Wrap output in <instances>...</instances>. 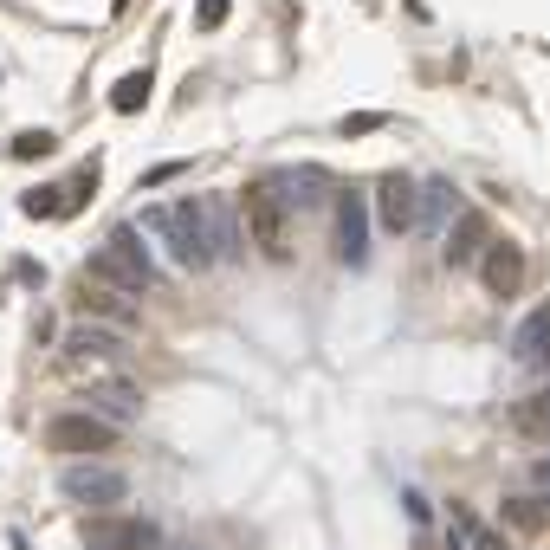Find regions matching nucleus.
<instances>
[{
    "label": "nucleus",
    "instance_id": "f257e3e1",
    "mask_svg": "<svg viewBox=\"0 0 550 550\" xmlns=\"http://www.w3.org/2000/svg\"><path fill=\"white\" fill-rule=\"evenodd\" d=\"M91 279L123 285V292H149V285H156V253H149V233H143V227H117L98 253H91Z\"/></svg>",
    "mask_w": 550,
    "mask_h": 550
},
{
    "label": "nucleus",
    "instance_id": "f03ea898",
    "mask_svg": "<svg viewBox=\"0 0 550 550\" xmlns=\"http://www.w3.org/2000/svg\"><path fill=\"white\" fill-rule=\"evenodd\" d=\"M59 369L72 382H98V376H110V369H123L117 324H78L72 337H65V350H59Z\"/></svg>",
    "mask_w": 550,
    "mask_h": 550
},
{
    "label": "nucleus",
    "instance_id": "7ed1b4c3",
    "mask_svg": "<svg viewBox=\"0 0 550 550\" xmlns=\"http://www.w3.org/2000/svg\"><path fill=\"white\" fill-rule=\"evenodd\" d=\"M136 227H143L149 240L162 246V259H169V266H182V272H208V266H214L208 246H201V233H195V220H188V201H175V208H156L149 220H136Z\"/></svg>",
    "mask_w": 550,
    "mask_h": 550
},
{
    "label": "nucleus",
    "instance_id": "20e7f679",
    "mask_svg": "<svg viewBox=\"0 0 550 550\" xmlns=\"http://www.w3.org/2000/svg\"><path fill=\"white\" fill-rule=\"evenodd\" d=\"M59 492L78 505V512H110V505H123V492H130V479L117 473V466H104L98 453H85V460L65 466Z\"/></svg>",
    "mask_w": 550,
    "mask_h": 550
},
{
    "label": "nucleus",
    "instance_id": "39448f33",
    "mask_svg": "<svg viewBox=\"0 0 550 550\" xmlns=\"http://www.w3.org/2000/svg\"><path fill=\"white\" fill-rule=\"evenodd\" d=\"M285 220H292V208L279 201V188L272 182H246L240 195V227L253 233V246L266 259H285Z\"/></svg>",
    "mask_w": 550,
    "mask_h": 550
},
{
    "label": "nucleus",
    "instance_id": "423d86ee",
    "mask_svg": "<svg viewBox=\"0 0 550 550\" xmlns=\"http://www.w3.org/2000/svg\"><path fill=\"white\" fill-rule=\"evenodd\" d=\"M46 447L52 453H72V460H85V453H110V447H117V421L91 415V408H78V415H52L46 421Z\"/></svg>",
    "mask_w": 550,
    "mask_h": 550
},
{
    "label": "nucleus",
    "instance_id": "0eeeda50",
    "mask_svg": "<svg viewBox=\"0 0 550 550\" xmlns=\"http://www.w3.org/2000/svg\"><path fill=\"white\" fill-rule=\"evenodd\" d=\"M330 214H337V227H330L337 259H343V266H363V259H369V233H376V220H369V195L337 188V195H330Z\"/></svg>",
    "mask_w": 550,
    "mask_h": 550
},
{
    "label": "nucleus",
    "instance_id": "6e6552de",
    "mask_svg": "<svg viewBox=\"0 0 550 550\" xmlns=\"http://www.w3.org/2000/svg\"><path fill=\"white\" fill-rule=\"evenodd\" d=\"M479 279H486V292L492 298H518L525 292V279H531V259H525V246L518 240H505V233H492L486 246H479Z\"/></svg>",
    "mask_w": 550,
    "mask_h": 550
},
{
    "label": "nucleus",
    "instance_id": "1a4fd4ad",
    "mask_svg": "<svg viewBox=\"0 0 550 550\" xmlns=\"http://www.w3.org/2000/svg\"><path fill=\"white\" fill-rule=\"evenodd\" d=\"M188 220H195V233H201V246H208L214 266L240 253V214H233L220 195H188Z\"/></svg>",
    "mask_w": 550,
    "mask_h": 550
},
{
    "label": "nucleus",
    "instance_id": "9d476101",
    "mask_svg": "<svg viewBox=\"0 0 550 550\" xmlns=\"http://www.w3.org/2000/svg\"><path fill=\"white\" fill-rule=\"evenodd\" d=\"M72 311H78V318H91V324L130 330V324H136V292L104 285V279H85V285H72Z\"/></svg>",
    "mask_w": 550,
    "mask_h": 550
},
{
    "label": "nucleus",
    "instance_id": "9b49d317",
    "mask_svg": "<svg viewBox=\"0 0 550 550\" xmlns=\"http://www.w3.org/2000/svg\"><path fill=\"white\" fill-rule=\"evenodd\" d=\"M369 220L382 233H415V175H402V169L382 175L376 195H369Z\"/></svg>",
    "mask_w": 550,
    "mask_h": 550
},
{
    "label": "nucleus",
    "instance_id": "f8f14e48",
    "mask_svg": "<svg viewBox=\"0 0 550 550\" xmlns=\"http://www.w3.org/2000/svg\"><path fill=\"white\" fill-rule=\"evenodd\" d=\"M85 402H91V415H104V421H136L143 415V389H136L123 369H110V376H98V382H85Z\"/></svg>",
    "mask_w": 550,
    "mask_h": 550
},
{
    "label": "nucleus",
    "instance_id": "ddd939ff",
    "mask_svg": "<svg viewBox=\"0 0 550 550\" xmlns=\"http://www.w3.org/2000/svg\"><path fill=\"white\" fill-rule=\"evenodd\" d=\"M492 220L486 214H473V208H460V214H453L447 220V246H440V259H447V266L453 272H466V266H473V259H479V246H486L492 240Z\"/></svg>",
    "mask_w": 550,
    "mask_h": 550
},
{
    "label": "nucleus",
    "instance_id": "4468645a",
    "mask_svg": "<svg viewBox=\"0 0 550 550\" xmlns=\"http://www.w3.org/2000/svg\"><path fill=\"white\" fill-rule=\"evenodd\" d=\"M460 214V188L447 175L434 182H415V233H447V220Z\"/></svg>",
    "mask_w": 550,
    "mask_h": 550
},
{
    "label": "nucleus",
    "instance_id": "2eb2a0df",
    "mask_svg": "<svg viewBox=\"0 0 550 550\" xmlns=\"http://www.w3.org/2000/svg\"><path fill=\"white\" fill-rule=\"evenodd\" d=\"M85 538L98 544V550H156V525H149V518H130V525H110V518H98V512H91Z\"/></svg>",
    "mask_w": 550,
    "mask_h": 550
},
{
    "label": "nucleus",
    "instance_id": "dca6fc26",
    "mask_svg": "<svg viewBox=\"0 0 550 550\" xmlns=\"http://www.w3.org/2000/svg\"><path fill=\"white\" fill-rule=\"evenodd\" d=\"M272 188H279L285 208H324V201H330V175L324 169H279V175H272Z\"/></svg>",
    "mask_w": 550,
    "mask_h": 550
},
{
    "label": "nucleus",
    "instance_id": "f3484780",
    "mask_svg": "<svg viewBox=\"0 0 550 550\" xmlns=\"http://www.w3.org/2000/svg\"><path fill=\"white\" fill-rule=\"evenodd\" d=\"M149 91H156V72H123L117 85H110V110H123V117H136V110L149 104Z\"/></svg>",
    "mask_w": 550,
    "mask_h": 550
},
{
    "label": "nucleus",
    "instance_id": "a211bd4d",
    "mask_svg": "<svg viewBox=\"0 0 550 550\" xmlns=\"http://www.w3.org/2000/svg\"><path fill=\"white\" fill-rule=\"evenodd\" d=\"M518 356H525V363H550V318L544 311H531V318L518 324Z\"/></svg>",
    "mask_w": 550,
    "mask_h": 550
},
{
    "label": "nucleus",
    "instance_id": "6ab92c4d",
    "mask_svg": "<svg viewBox=\"0 0 550 550\" xmlns=\"http://www.w3.org/2000/svg\"><path fill=\"white\" fill-rule=\"evenodd\" d=\"M52 149H59V136H52V130H20V136L7 143V156H13V162H46Z\"/></svg>",
    "mask_w": 550,
    "mask_h": 550
},
{
    "label": "nucleus",
    "instance_id": "aec40b11",
    "mask_svg": "<svg viewBox=\"0 0 550 550\" xmlns=\"http://www.w3.org/2000/svg\"><path fill=\"white\" fill-rule=\"evenodd\" d=\"M91 195H98V169H85L72 188H65V195H59V214H85V208H91Z\"/></svg>",
    "mask_w": 550,
    "mask_h": 550
},
{
    "label": "nucleus",
    "instance_id": "412c9836",
    "mask_svg": "<svg viewBox=\"0 0 550 550\" xmlns=\"http://www.w3.org/2000/svg\"><path fill=\"white\" fill-rule=\"evenodd\" d=\"M544 505L538 499H505V525H518V531H544Z\"/></svg>",
    "mask_w": 550,
    "mask_h": 550
},
{
    "label": "nucleus",
    "instance_id": "4be33fe9",
    "mask_svg": "<svg viewBox=\"0 0 550 550\" xmlns=\"http://www.w3.org/2000/svg\"><path fill=\"white\" fill-rule=\"evenodd\" d=\"M26 214L52 220V214H59V188H26Z\"/></svg>",
    "mask_w": 550,
    "mask_h": 550
},
{
    "label": "nucleus",
    "instance_id": "5701e85b",
    "mask_svg": "<svg viewBox=\"0 0 550 550\" xmlns=\"http://www.w3.org/2000/svg\"><path fill=\"white\" fill-rule=\"evenodd\" d=\"M195 26H201V33L227 26V0H195Z\"/></svg>",
    "mask_w": 550,
    "mask_h": 550
},
{
    "label": "nucleus",
    "instance_id": "b1692460",
    "mask_svg": "<svg viewBox=\"0 0 550 550\" xmlns=\"http://www.w3.org/2000/svg\"><path fill=\"white\" fill-rule=\"evenodd\" d=\"M531 499L550 512V453H538V466H531Z\"/></svg>",
    "mask_w": 550,
    "mask_h": 550
},
{
    "label": "nucleus",
    "instance_id": "393cba45",
    "mask_svg": "<svg viewBox=\"0 0 550 550\" xmlns=\"http://www.w3.org/2000/svg\"><path fill=\"white\" fill-rule=\"evenodd\" d=\"M376 123H389V117H376V110H356V117H343L337 130H343V136H369Z\"/></svg>",
    "mask_w": 550,
    "mask_h": 550
},
{
    "label": "nucleus",
    "instance_id": "a878e982",
    "mask_svg": "<svg viewBox=\"0 0 550 550\" xmlns=\"http://www.w3.org/2000/svg\"><path fill=\"white\" fill-rule=\"evenodd\" d=\"M182 169H188V162H156V169L143 175V188H162V182H175V175H182Z\"/></svg>",
    "mask_w": 550,
    "mask_h": 550
},
{
    "label": "nucleus",
    "instance_id": "bb28decb",
    "mask_svg": "<svg viewBox=\"0 0 550 550\" xmlns=\"http://www.w3.org/2000/svg\"><path fill=\"white\" fill-rule=\"evenodd\" d=\"M466 538H473V550H505L499 531H473V525H466Z\"/></svg>",
    "mask_w": 550,
    "mask_h": 550
},
{
    "label": "nucleus",
    "instance_id": "cd10ccee",
    "mask_svg": "<svg viewBox=\"0 0 550 550\" xmlns=\"http://www.w3.org/2000/svg\"><path fill=\"white\" fill-rule=\"evenodd\" d=\"M13 279H20V285H39L46 272H39V259H20V266H13Z\"/></svg>",
    "mask_w": 550,
    "mask_h": 550
},
{
    "label": "nucleus",
    "instance_id": "c85d7f7f",
    "mask_svg": "<svg viewBox=\"0 0 550 550\" xmlns=\"http://www.w3.org/2000/svg\"><path fill=\"white\" fill-rule=\"evenodd\" d=\"M110 13H117V20H123V13H130V0H110Z\"/></svg>",
    "mask_w": 550,
    "mask_h": 550
}]
</instances>
